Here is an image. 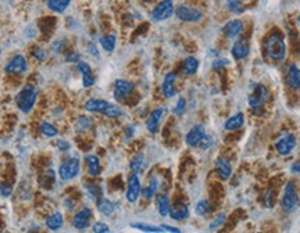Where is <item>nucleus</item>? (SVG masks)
<instances>
[{"label": "nucleus", "instance_id": "28", "mask_svg": "<svg viewBox=\"0 0 300 233\" xmlns=\"http://www.w3.org/2000/svg\"><path fill=\"white\" fill-rule=\"evenodd\" d=\"M157 189H158V181H157V178H152L150 182H149V185L146 186L145 189H142V193H141V194H142L143 199L150 200V199H153L156 196Z\"/></svg>", "mask_w": 300, "mask_h": 233}, {"label": "nucleus", "instance_id": "26", "mask_svg": "<svg viewBox=\"0 0 300 233\" xmlns=\"http://www.w3.org/2000/svg\"><path fill=\"white\" fill-rule=\"evenodd\" d=\"M63 225H64V218L62 213H54L46 218V228L50 231H59L62 229Z\"/></svg>", "mask_w": 300, "mask_h": 233}, {"label": "nucleus", "instance_id": "18", "mask_svg": "<svg viewBox=\"0 0 300 233\" xmlns=\"http://www.w3.org/2000/svg\"><path fill=\"white\" fill-rule=\"evenodd\" d=\"M285 82L290 89H300V68L296 64H290L285 75Z\"/></svg>", "mask_w": 300, "mask_h": 233}, {"label": "nucleus", "instance_id": "48", "mask_svg": "<svg viewBox=\"0 0 300 233\" xmlns=\"http://www.w3.org/2000/svg\"><path fill=\"white\" fill-rule=\"evenodd\" d=\"M11 192H13V187H11L10 185H6V183H1V185H0V196L9 197Z\"/></svg>", "mask_w": 300, "mask_h": 233}, {"label": "nucleus", "instance_id": "53", "mask_svg": "<svg viewBox=\"0 0 300 233\" xmlns=\"http://www.w3.org/2000/svg\"><path fill=\"white\" fill-rule=\"evenodd\" d=\"M78 59H79V54H78V53H71V54L67 56V61H68V62H75V61H78Z\"/></svg>", "mask_w": 300, "mask_h": 233}, {"label": "nucleus", "instance_id": "42", "mask_svg": "<svg viewBox=\"0 0 300 233\" xmlns=\"http://www.w3.org/2000/svg\"><path fill=\"white\" fill-rule=\"evenodd\" d=\"M92 231H94L95 233H109L110 232V228H109L107 223L96 222L94 223V226H92Z\"/></svg>", "mask_w": 300, "mask_h": 233}, {"label": "nucleus", "instance_id": "36", "mask_svg": "<svg viewBox=\"0 0 300 233\" xmlns=\"http://www.w3.org/2000/svg\"><path fill=\"white\" fill-rule=\"evenodd\" d=\"M107 118H120L121 115H123V110L117 106V104H110V107H109V110L106 111V114H104Z\"/></svg>", "mask_w": 300, "mask_h": 233}, {"label": "nucleus", "instance_id": "29", "mask_svg": "<svg viewBox=\"0 0 300 233\" xmlns=\"http://www.w3.org/2000/svg\"><path fill=\"white\" fill-rule=\"evenodd\" d=\"M199 70V60L193 56H189L184 60V71L187 75H195Z\"/></svg>", "mask_w": 300, "mask_h": 233}, {"label": "nucleus", "instance_id": "23", "mask_svg": "<svg viewBox=\"0 0 300 233\" xmlns=\"http://www.w3.org/2000/svg\"><path fill=\"white\" fill-rule=\"evenodd\" d=\"M85 162H86V167H88V172L91 176H97L102 172V165H100V160L97 155L95 154H88L85 157Z\"/></svg>", "mask_w": 300, "mask_h": 233}, {"label": "nucleus", "instance_id": "33", "mask_svg": "<svg viewBox=\"0 0 300 233\" xmlns=\"http://www.w3.org/2000/svg\"><path fill=\"white\" fill-rule=\"evenodd\" d=\"M225 7L234 14H240L243 11V0H225Z\"/></svg>", "mask_w": 300, "mask_h": 233}, {"label": "nucleus", "instance_id": "37", "mask_svg": "<svg viewBox=\"0 0 300 233\" xmlns=\"http://www.w3.org/2000/svg\"><path fill=\"white\" fill-rule=\"evenodd\" d=\"M225 219H227V214L225 213L218 214L217 217L214 218V221L210 223V231H216L218 228H221V226L224 225V222H225Z\"/></svg>", "mask_w": 300, "mask_h": 233}, {"label": "nucleus", "instance_id": "1", "mask_svg": "<svg viewBox=\"0 0 300 233\" xmlns=\"http://www.w3.org/2000/svg\"><path fill=\"white\" fill-rule=\"evenodd\" d=\"M264 50L272 61H282L286 57V43L280 32H272L264 41Z\"/></svg>", "mask_w": 300, "mask_h": 233}, {"label": "nucleus", "instance_id": "14", "mask_svg": "<svg viewBox=\"0 0 300 233\" xmlns=\"http://www.w3.org/2000/svg\"><path fill=\"white\" fill-rule=\"evenodd\" d=\"M27 70H28V62L25 60V57L21 54L11 57L4 67V71L7 74H24L27 72Z\"/></svg>", "mask_w": 300, "mask_h": 233}, {"label": "nucleus", "instance_id": "39", "mask_svg": "<svg viewBox=\"0 0 300 233\" xmlns=\"http://www.w3.org/2000/svg\"><path fill=\"white\" fill-rule=\"evenodd\" d=\"M185 110H187V100H185L184 97H179L178 102H176L175 107H174V114H175L176 117H182Z\"/></svg>", "mask_w": 300, "mask_h": 233}, {"label": "nucleus", "instance_id": "20", "mask_svg": "<svg viewBox=\"0 0 300 233\" xmlns=\"http://www.w3.org/2000/svg\"><path fill=\"white\" fill-rule=\"evenodd\" d=\"M110 102H106L102 99H89L85 103V110L89 112H97V114H106V111L110 107Z\"/></svg>", "mask_w": 300, "mask_h": 233}, {"label": "nucleus", "instance_id": "13", "mask_svg": "<svg viewBox=\"0 0 300 233\" xmlns=\"http://www.w3.org/2000/svg\"><path fill=\"white\" fill-rule=\"evenodd\" d=\"M250 53V46H249L248 39L240 38L238 41L234 42L232 47H231V56L235 61L245 60Z\"/></svg>", "mask_w": 300, "mask_h": 233}, {"label": "nucleus", "instance_id": "30", "mask_svg": "<svg viewBox=\"0 0 300 233\" xmlns=\"http://www.w3.org/2000/svg\"><path fill=\"white\" fill-rule=\"evenodd\" d=\"M115 45H117V38L115 35H104L100 38V46L103 47V50L107 53H111L115 49Z\"/></svg>", "mask_w": 300, "mask_h": 233}, {"label": "nucleus", "instance_id": "3", "mask_svg": "<svg viewBox=\"0 0 300 233\" xmlns=\"http://www.w3.org/2000/svg\"><path fill=\"white\" fill-rule=\"evenodd\" d=\"M269 99V91L267 86L261 85V83H254L252 92L249 94L248 103L252 110H260L263 109V106L267 103Z\"/></svg>", "mask_w": 300, "mask_h": 233}, {"label": "nucleus", "instance_id": "11", "mask_svg": "<svg viewBox=\"0 0 300 233\" xmlns=\"http://www.w3.org/2000/svg\"><path fill=\"white\" fill-rule=\"evenodd\" d=\"M245 30V24L243 21L239 20V18H234V20H229L222 27V33L225 35V38H228L229 41H235L240 36V33Z\"/></svg>", "mask_w": 300, "mask_h": 233}, {"label": "nucleus", "instance_id": "41", "mask_svg": "<svg viewBox=\"0 0 300 233\" xmlns=\"http://www.w3.org/2000/svg\"><path fill=\"white\" fill-rule=\"evenodd\" d=\"M77 68H78V71L82 74V77H89V75H94V74H92V68H91V65H89L88 62H85V61H78V64H77Z\"/></svg>", "mask_w": 300, "mask_h": 233}, {"label": "nucleus", "instance_id": "6", "mask_svg": "<svg viewBox=\"0 0 300 233\" xmlns=\"http://www.w3.org/2000/svg\"><path fill=\"white\" fill-rule=\"evenodd\" d=\"M175 13V6L173 0H161L155 6V9L152 10V20L156 22H161V21L168 20L170 17H173V14Z\"/></svg>", "mask_w": 300, "mask_h": 233}, {"label": "nucleus", "instance_id": "16", "mask_svg": "<svg viewBox=\"0 0 300 233\" xmlns=\"http://www.w3.org/2000/svg\"><path fill=\"white\" fill-rule=\"evenodd\" d=\"M166 114H167V109H164V107H158V109H156L155 111L149 115V118H147V121H146V128H147V131L150 132V133H156L157 129H158V126H160V124L163 121V118L166 117Z\"/></svg>", "mask_w": 300, "mask_h": 233}, {"label": "nucleus", "instance_id": "19", "mask_svg": "<svg viewBox=\"0 0 300 233\" xmlns=\"http://www.w3.org/2000/svg\"><path fill=\"white\" fill-rule=\"evenodd\" d=\"M216 172L218 178L224 182H227L232 176V165L228 161L227 158H218L216 161Z\"/></svg>", "mask_w": 300, "mask_h": 233}, {"label": "nucleus", "instance_id": "44", "mask_svg": "<svg viewBox=\"0 0 300 233\" xmlns=\"http://www.w3.org/2000/svg\"><path fill=\"white\" fill-rule=\"evenodd\" d=\"M274 192L272 190H268V192L264 194V205L267 208H272L274 207Z\"/></svg>", "mask_w": 300, "mask_h": 233}, {"label": "nucleus", "instance_id": "35", "mask_svg": "<svg viewBox=\"0 0 300 233\" xmlns=\"http://www.w3.org/2000/svg\"><path fill=\"white\" fill-rule=\"evenodd\" d=\"M195 213L199 217H206L207 214L210 213V203H208V200L197 202V204L195 205Z\"/></svg>", "mask_w": 300, "mask_h": 233}, {"label": "nucleus", "instance_id": "25", "mask_svg": "<svg viewBox=\"0 0 300 233\" xmlns=\"http://www.w3.org/2000/svg\"><path fill=\"white\" fill-rule=\"evenodd\" d=\"M70 3H71V0H46L47 9L53 13H57V14H62L67 10Z\"/></svg>", "mask_w": 300, "mask_h": 233}, {"label": "nucleus", "instance_id": "12", "mask_svg": "<svg viewBox=\"0 0 300 233\" xmlns=\"http://www.w3.org/2000/svg\"><path fill=\"white\" fill-rule=\"evenodd\" d=\"M207 133L203 125H196L187 133L185 142L189 147H200L203 140L206 139Z\"/></svg>", "mask_w": 300, "mask_h": 233}, {"label": "nucleus", "instance_id": "27", "mask_svg": "<svg viewBox=\"0 0 300 233\" xmlns=\"http://www.w3.org/2000/svg\"><path fill=\"white\" fill-rule=\"evenodd\" d=\"M96 207H97V211L102 215H106V217L111 215L115 211V204L113 202H110L109 199H103V197L97 200V205Z\"/></svg>", "mask_w": 300, "mask_h": 233}, {"label": "nucleus", "instance_id": "38", "mask_svg": "<svg viewBox=\"0 0 300 233\" xmlns=\"http://www.w3.org/2000/svg\"><path fill=\"white\" fill-rule=\"evenodd\" d=\"M86 192H88V196H89V199H92V200H97L102 194H100V187L99 186H96V185H86Z\"/></svg>", "mask_w": 300, "mask_h": 233}, {"label": "nucleus", "instance_id": "34", "mask_svg": "<svg viewBox=\"0 0 300 233\" xmlns=\"http://www.w3.org/2000/svg\"><path fill=\"white\" fill-rule=\"evenodd\" d=\"M131 228L138 229V231H142V232H149V233L163 232V229H161L160 226H153V225H147V223H131Z\"/></svg>", "mask_w": 300, "mask_h": 233}, {"label": "nucleus", "instance_id": "49", "mask_svg": "<svg viewBox=\"0 0 300 233\" xmlns=\"http://www.w3.org/2000/svg\"><path fill=\"white\" fill-rule=\"evenodd\" d=\"M82 83L85 88H92L95 83H96V78L94 75H89V77H82Z\"/></svg>", "mask_w": 300, "mask_h": 233}, {"label": "nucleus", "instance_id": "8", "mask_svg": "<svg viewBox=\"0 0 300 233\" xmlns=\"http://www.w3.org/2000/svg\"><path fill=\"white\" fill-rule=\"evenodd\" d=\"M135 91V85L132 83V82L129 81H125V79H117V81L114 82V89H113V93H114V99L117 100V102H124V100H126L131 94H132V92Z\"/></svg>", "mask_w": 300, "mask_h": 233}, {"label": "nucleus", "instance_id": "47", "mask_svg": "<svg viewBox=\"0 0 300 233\" xmlns=\"http://www.w3.org/2000/svg\"><path fill=\"white\" fill-rule=\"evenodd\" d=\"M33 57H35L38 61H45L46 60V57H47V54H46V51L43 50V49L36 47V49L33 50Z\"/></svg>", "mask_w": 300, "mask_h": 233}, {"label": "nucleus", "instance_id": "40", "mask_svg": "<svg viewBox=\"0 0 300 233\" xmlns=\"http://www.w3.org/2000/svg\"><path fill=\"white\" fill-rule=\"evenodd\" d=\"M92 125V120L89 117H79L78 121H77V129L78 131H86L89 129Z\"/></svg>", "mask_w": 300, "mask_h": 233}, {"label": "nucleus", "instance_id": "52", "mask_svg": "<svg viewBox=\"0 0 300 233\" xmlns=\"http://www.w3.org/2000/svg\"><path fill=\"white\" fill-rule=\"evenodd\" d=\"M290 171H292L293 173H298V175H300V161H296L295 164H292Z\"/></svg>", "mask_w": 300, "mask_h": 233}, {"label": "nucleus", "instance_id": "4", "mask_svg": "<svg viewBox=\"0 0 300 233\" xmlns=\"http://www.w3.org/2000/svg\"><path fill=\"white\" fill-rule=\"evenodd\" d=\"M281 207L285 213H293L299 207V196L293 182H288L284 187V194L281 199Z\"/></svg>", "mask_w": 300, "mask_h": 233}, {"label": "nucleus", "instance_id": "22", "mask_svg": "<svg viewBox=\"0 0 300 233\" xmlns=\"http://www.w3.org/2000/svg\"><path fill=\"white\" fill-rule=\"evenodd\" d=\"M170 217L174 221H184L189 217V208L187 204L184 203H176L174 205H171L170 208Z\"/></svg>", "mask_w": 300, "mask_h": 233}, {"label": "nucleus", "instance_id": "2", "mask_svg": "<svg viewBox=\"0 0 300 233\" xmlns=\"http://www.w3.org/2000/svg\"><path fill=\"white\" fill-rule=\"evenodd\" d=\"M36 91L32 88L31 85H27L21 89L17 96H16V106L18 107V110L24 114H28L32 111V109L35 107L36 103Z\"/></svg>", "mask_w": 300, "mask_h": 233}, {"label": "nucleus", "instance_id": "21", "mask_svg": "<svg viewBox=\"0 0 300 233\" xmlns=\"http://www.w3.org/2000/svg\"><path fill=\"white\" fill-rule=\"evenodd\" d=\"M243 125H245V115H243V112H237L235 115L229 117L227 121H225L224 129L228 132L238 131Z\"/></svg>", "mask_w": 300, "mask_h": 233}, {"label": "nucleus", "instance_id": "9", "mask_svg": "<svg viewBox=\"0 0 300 233\" xmlns=\"http://www.w3.org/2000/svg\"><path fill=\"white\" fill-rule=\"evenodd\" d=\"M296 144H298L296 136L293 133H285L275 142V150L280 155L285 157V155H289L290 153L295 150Z\"/></svg>", "mask_w": 300, "mask_h": 233}, {"label": "nucleus", "instance_id": "43", "mask_svg": "<svg viewBox=\"0 0 300 233\" xmlns=\"http://www.w3.org/2000/svg\"><path fill=\"white\" fill-rule=\"evenodd\" d=\"M227 65H229V61L227 60V59H217V60L213 61V70H216V71H220V70H222L224 67H227Z\"/></svg>", "mask_w": 300, "mask_h": 233}, {"label": "nucleus", "instance_id": "17", "mask_svg": "<svg viewBox=\"0 0 300 233\" xmlns=\"http://www.w3.org/2000/svg\"><path fill=\"white\" fill-rule=\"evenodd\" d=\"M175 82H176V74L175 72H168L164 77V81L161 83V92L167 99H173L175 96Z\"/></svg>", "mask_w": 300, "mask_h": 233}, {"label": "nucleus", "instance_id": "5", "mask_svg": "<svg viewBox=\"0 0 300 233\" xmlns=\"http://www.w3.org/2000/svg\"><path fill=\"white\" fill-rule=\"evenodd\" d=\"M81 171V164L77 157H71L68 160L63 162L59 168V176L60 179L67 182V181H73L74 178L78 176V173Z\"/></svg>", "mask_w": 300, "mask_h": 233}, {"label": "nucleus", "instance_id": "32", "mask_svg": "<svg viewBox=\"0 0 300 233\" xmlns=\"http://www.w3.org/2000/svg\"><path fill=\"white\" fill-rule=\"evenodd\" d=\"M41 133L45 138H54V136H57L59 131L53 124L45 121L41 124Z\"/></svg>", "mask_w": 300, "mask_h": 233}, {"label": "nucleus", "instance_id": "24", "mask_svg": "<svg viewBox=\"0 0 300 233\" xmlns=\"http://www.w3.org/2000/svg\"><path fill=\"white\" fill-rule=\"evenodd\" d=\"M156 208L161 217H168L170 215V208H171V202L167 194H158L156 197Z\"/></svg>", "mask_w": 300, "mask_h": 233}, {"label": "nucleus", "instance_id": "31", "mask_svg": "<svg viewBox=\"0 0 300 233\" xmlns=\"http://www.w3.org/2000/svg\"><path fill=\"white\" fill-rule=\"evenodd\" d=\"M143 167H145V157H143V154L135 155L134 158H132V161L129 162V168L135 173L141 172L143 170Z\"/></svg>", "mask_w": 300, "mask_h": 233}, {"label": "nucleus", "instance_id": "46", "mask_svg": "<svg viewBox=\"0 0 300 233\" xmlns=\"http://www.w3.org/2000/svg\"><path fill=\"white\" fill-rule=\"evenodd\" d=\"M57 147H59L60 152H68V150L71 149V144H70L68 140H65V139H59V140H57Z\"/></svg>", "mask_w": 300, "mask_h": 233}, {"label": "nucleus", "instance_id": "45", "mask_svg": "<svg viewBox=\"0 0 300 233\" xmlns=\"http://www.w3.org/2000/svg\"><path fill=\"white\" fill-rule=\"evenodd\" d=\"M65 47V41L64 39H57L52 43V50L56 51V53H60V51L64 50Z\"/></svg>", "mask_w": 300, "mask_h": 233}, {"label": "nucleus", "instance_id": "10", "mask_svg": "<svg viewBox=\"0 0 300 233\" xmlns=\"http://www.w3.org/2000/svg\"><path fill=\"white\" fill-rule=\"evenodd\" d=\"M175 16L178 20L184 21V22H190V24L199 22L203 18L202 11L193 9V7H189V6H178L175 9Z\"/></svg>", "mask_w": 300, "mask_h": 233}, {"label": "nucleus", "instance_id": "51", "mask_svg": "<svg viewBox=\"0 0 300 233\" xmlns=\"http://www.w3.org/2000/svg\"><path fill=\"white\" fill-rule=\"evenodd\" d=\"M88 51H89L94 57H99V50H97V47L95 46L94 43H89V45H88Z\"/></svg>", "mask_w": 300, "mask_h": 233}, {"label": "nucleus", "instance_id": "15", "mask_svg": "<svg viewBox=\"0 0 300 233\" xmlns=\"http://www.w3.org/2000/svg\"><path fill=\"white\" fill-rule=\"evenodd\" d=\"M92 219V211L89 207H83L82 210H79L78 213L75 214L73 219V226L78 231H83L89 226Z\"/></svg>", "mask_w": 300, "mask_h": 233}, {"label": "nucleus", "instance_id": "50", "mask_svg": "<svg viewBox=\"0 0 300 233\" xmlns=\"http://www.w3.org/2000/svg\"><path fill=\"white\" fill-rule=\"evenodd\" d=\"M160 228L163 229V232H171V233H179V232H181V229H178V228H174V226H171V225H166V223L160 225Z\"/></svg>", "mask_w": 300, "mask_h": 233}, {"label": "nucleus", "instance_id": "7", "mask_svg": "<svg viewBox=\"0 0 300 233\" xmlns=\"http://www.w3.org/2000/svg\"><path fill=\"white\" fill-rule=\"evenodd\" d=\"M141 193H142L141 179H139L138 173L132 172L129 175V178H128V186H126V193H125V197H126L128 203H136L139 196H141Z\"/></svg>", "mask_w": 300, "mask_h": 233}]
</instances>
